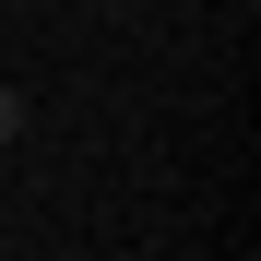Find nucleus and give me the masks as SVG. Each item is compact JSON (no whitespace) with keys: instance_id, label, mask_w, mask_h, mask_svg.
Segmentation results:
<instances>
[{"instance_id":"obj_1","label":"nucleus","mask_w":261,"mask_h":261,"mask_svg":"<svg viewBox=\"0 0 261 261\" xmlns=\"http://www.w3.org/2000/svg\"><path fill=\"white\" fill-rule=\"evenodd\" d=\"M24 130H36V107H24V83H0V154H12Z\"/></svg>"}]
</instances>
